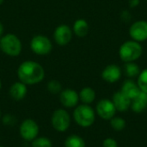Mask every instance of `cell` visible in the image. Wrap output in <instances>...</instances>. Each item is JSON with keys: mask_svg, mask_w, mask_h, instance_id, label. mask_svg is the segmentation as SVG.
Instances as JSON below:
<instances>
[{"mask_svg": "<svg viewBox=\"0 0 147 147\" xmlns=\"http://www.w3.org/2000/svg\"><path fill=\"white\" fill-rule=\"evenodd\" d=\"M51 123L57 132H65L71 125V116L65 109H56L52 115Z\"/></svg>", "mask_w": 147, "mask_h": 147, "instance_id": "5", "label": "cell"}, {"mask_svg": "<svg viewBox=\"0 0 147 147\" xmlns=\"http://www.w3.org/2000/svg\"><path fill=\"white\" fill-rule=\"evenodd\" d=\"M59 101L65 108L71 109L78 105L79 101V95L74 90L65 89L59 93Z\"/></svg>", "mask_w": 147, "mask_h": 147, "instance_id": "10", "label": "cell"}, {"mask_svg": "<svg viewBox=\"0 0 147 147\" xmlns=\"http://www.w3.org/2000/svg\"><path fill=\"white\" fill-rule=\"evenodd\" d=\"M124 71L125 74L130 78H135L140 73V69L139 65L134 62H127L124 65Z\"/></svg>", "mask_w": 147, "mask_h": 147, "instance_id": "20", "label": "cell"}, {"mask_svg": "<svg viewBox=\"0 0 147 147\" xmlns=\"http://www.w3.org/2000/svg\"><path fill=\"white\" fill-rule=\"evenodd\" d=\"M2 121H3V125H5L7 127H11V126H13V125H15L16 123V118L12 115L7 114L3 117Z\"/></svg>", "mask_w": 147, "mask_h": 147, "instance_id": "25", "label": "cell"}, {"mask_svg": "<svg viewBox=\"0 0 147 147\" xmlns=\"http://www.w3.org/2000/svg\"><path fill=\"white\" fill-rule=\"evenodd\" d=\"M19 80L26 85H33L40 83L45 78V71L41 65L33 60L22 62L17 69Z\"/></svg>", "mask_w": 147, "mask_h": 147, "instance_id": "1", "label": "cell"}, {"mask_svg": "<svg viewBox=\"0 0 147 147\" xmlns=\"http://www.w3.org/2000/svg\"><path fill=\"white\" fill-rule=\"evenodd\" d=\"M65 147H85V142L80 136L71 134L65 139Z\"/></svg>", "mask_w": 147, "mask_h": 147, "instance_id": "19", "label": "cell"}, {"mask_svg": "<svg viewBox=\"0 0 147 147\" xmlns=\"http://www.w3.org/2000/svg\"><path fill=\"white\" fill-rule=\"evenodd\" d=\"M143 53V48L140 42L134 40L125 41L119 49V55L124 62H134L139 59Z\"/></svg>", "mask_w": 147, "mask_h": 147, "instance_id": "2", "label": "cell"}, {"mask_svg": "<svg viewBox=\"0 0 147 147\" xmlns=\"http://www.w3.org/2000/svg\"><path fill=\"white\" fill-rule=\"evenodd\" d=\"M2 89V82H1V79H0V90Z\"/></svg>", "mask_w": 147, "mask_h": 147, "instance_id": "29", "label": "cell"}, {"mask_svg": "<svg viewBox=\"0 0 147 147\" xmlns=\"http://www.w3.org/2000/svg\"><path fill=\"white\" fill-rule=\"evenodd\" d=\"M0 147H4V146H0Z\"/></svg>", "mask_w": 147, "mask_h": 147, "instance_id": "32", "label": "cell"}, {"mask_svg": "<svg viewBox=\"0 0 147 147\" xmlns=\"http://www.w3.org/2000/svg\"><path fill=\"white\" fill-rule=\"evenodd\" d=\"M47 90L52 94H59L62 91V85L57 80H51L47 85Z\"/></svg>", "mask_w": 147, "mask_h": 147, "instance_id": "23", "label": "cell"}, {"mask_svg": "<svg viewBox=\"0 0 147 147\" xmlns=\"http://www.w3.org/2000/svg\"><path fill=\"white\" fill-rule=\"evenodd\" d=\"M73 32L78 37H84L89 32V24L84 19H78L73 24Z\"/></svg>", "mask_w": 147, "mask_h": 147, "instance_id": "17", "label": "cell"}, {"mask_svg": "<svg viewBox=\"0 0 147 147\" xmlns=\"http://www.w3.org/2000/svg\"><path fill=\"white\" fill-rule=\"evenodd\" d=\"M19 133L21 137L28 142H32L36 139L40 133V127L38 123L30 118L25 119L20 125Z\"/></svg>", "mask_w": 147, "mask_h": 147, "instance_id": "6", "label": "cell"}, {"mask_svg": "<svg viewBox=\"0 0 147 147\" xmlns=\"http://www.w3.org/2000/svg\"><path fill=\"white\" fill-rule=\"evenodd\" d=\"M103 147H117V143L114 139H106L102 144Z\"/></svg>", "mask_w": 147, "mask_h": 147, "instance_id": "26", "label": "cell"}, {"mask_svg": "<svg viewBox=\"0 0 147 147\" xmlns=\"http://www.w3.org/2000/svg\"><path fill=\"white\" fill-rule=\"evenodd\" d=\"M79 100H81L84 104H90L96 99V92L90 87H85L79 92Z\"/></svg>", "mask_w": 147, "mask_h": 147, "instance_id": "18", "label": "cell"}, {"mask_svg": "<svg viewBox=\"0 0 147 147\" xmlns=\"http://www.w3.org/2000/svg\"><path fill=\"white\" fill-rule=\"evenodd\" d=\"M116 109L112 101L102 99L96 104V113L103 120H111L115 115Z\"/></svg>", "mask_w": 147, "mask_h": 147, "instance_id": "9", "label": "cell"}, {"mask_svg": "<svg viewBox=\"0 0 147 147\" xmlns=\"http://www.w3.org/2000/svg\"><path fill=\"white\" fill-rule=\"evenodd\" d=\"M128 3H129V5H130L131 8H135L140 4V0H129Z\"/></svg>", "mask_w": 147, "mask_h": 147, "instance_id": "27", "label": "cell"}, {"mask_svg": "<svg viewBox=\"0 0 147 147\" xmlns=\"http://www.w3.org/2000/svg\"><path fill=\"white\" fill-rule=\"evenodd\" d=\"M3 1H4V0H0V5L3 3Z\"/></svg>", "mask_w": 147, "mask_h": 147, "instance_id": "30", "label": "cell"}, {"mask_svg": "<svg viewBox=\"0 0 147 147\" xmlns=\"http://www.w3.org/2000/svg\"><path fill=\"white\" fill-rule=\"evenodd\" d=\"M131 107L133 111L135 113L144 111L147 108V93L140 90V92L134 99H132Z\"/></svg>", "mask_w": 147, "mask_h": 147, "instance_id": "15", "label": "cell"}, {"mask_svg": "<svg viewBox=\"0 0 147 147\" xmlns=\"http://www.w3.org/2000/svg\"><path fill=\"white\" fill-rule=\"evenodd\" d=\"M110 124H111V127L116 131H121L126 127L125 120L121 117H115V118L113 117L110 121Z\"/></svg>", "mask_w": 147, "mask_h": 147, "instance_id": "24", "label": "cell"}, {"mask_svg": "<svg viewBox=\"0 0 147 147\" xmlns=\"http://www.w3.org/2000/svg\"><path fill=\"white\" fill-rule=\"evenodd\" d=\"M112 102L116 110L124 112V111H127L131 106L132 100L128 96H127L124 93H122L121 90V91H117L116 93H115V95L113 96Z\"/></svg>", "mask_w": 147, "mask_h": 147, "instance_id": "13", "label": "cell"}, {"mask_svg": "<svg viewBox=\"0 0 147 147\" xmlns=\"http://www.w3.org/2000/svg\"><path fill=\"white\" fill-rule=\"evenodd\" d=\"M73 119L78 126L89 127L95 121V111L89 104L79 105L73 111Z\"/></svg>", "mask_w": 147, "mask_h": 147, "instance_id": "3", "label": "cell"}, {"mask_svg": "<svg viewBox=\"0 0 147 147\" xmlns=\"http://www.w3.org/2000/svg\"><path fill=\"white\" fill-rule=\"evenodd\" d=\"M0 118H1V110H0Z\"/></svg>", "mask_w": 147, "mask_h": 147, "instance_id": "31", "label": "cell"}, {"mask_svg": "<svg viewBox=\"0 0 147 147\" xmlns=\"http://www.w3.org/2000/svg\"><path fill=\"white\" fill-rule=\"evenodd\" d=\"M54 40L57 44L60 46L67 45L72 37V30L68 25L62 24L56 28L53 34Z\"/></svg>", "mask_w": 147, "mask_h": 147, "instance_id": "11", "label": "cell"}, {"mask_svg": "<svg viewBox=\"0 0 147 147\" xmlns=\"http://www.w3.org/2000/svg\"><path fill=\"white\" fill-rule=\"evenodd\" d=\"M22 42L14 34H7L0 38V48L7 55L16 57L22 52Z\"/></svg>", "mask_w": 147, "mask_h": 147, "instance_id": "4", "label": "cell"}, {"mask_svg": "<svg viewBox=\"0 0 147 147\" xmlns=\"http://www.w3.org/2000/svg\"><path fill=\"white\" fill-rule=\"evenodd\" d=\"M30 47L31 50L37 55H47L52 51L53 44L47 36L38 34L31 40Z\"/></svg>", "mask_w": 147, "mask_h": 147, "instance_id": "7", "label": "cell"}, {"mask_svg": "<svg viewBox=\"0 0 147 147\" xmlns=\"http://www.w3.org/2000/svg\"><path fill=\"white\" fill-rule=\"evenodd\" d=\"M31 147H53V142L47 137H37L31 142Z\"/></svg>", "mask_w": 147, "mask_h": 147, "instance_id": "21", "label": "cell"}, {"mask_svg": "<svg viewBox=\"0 0 147 147\" xmlns=\"http://www.w3.org/2000/svg\"><path fill=\"white\" fill-rule=\"evenodd\" d=\"M3 25L0 22V38L3 36Z\"/></svg>", "mask_w": 147, "mask_h": 147, "instance_id": "28", "label": "cell"}, {"mask_svg": "<svg viewBox=\"0 0 147 147\" xmlns=\"http://www.w3.org/2000/svg\"><path fill=\"white\" fill-rule=\"evenodd\" d=\"M121 70L120 66L114 64L107 65L102 72V78H103V80L110 84L117 82L121 78Z\"/></svg>", "mask_w": 147, "mask_h": 147, "instance_id": "12", "label": "cell"}, {"mask_svg": "<svg viewBox=\"0 0 147 147\" xmlns=\"http://www.w3.org/2000/svg\"><path fill=\"white\" fill-rule=\"evenodd\" d=\"M121 92L132 100L140 92V89L138 86V84H136L134 80L127 79L122 84Z\"/></svg>", "mask_w": 147, "mask_h": 147, "instance_id": "16", "label": "cell"}, {"mask_svg": "<svg viewBox=\"0 0 147 147\" xmlns=\"http://www.w3.org/2000/svg\"><path fill=\"white\" fill-rule=\"evenodd\" d=\"M129 34L131 38L138 42H142L147 40V22L145 20H140L134 22L130 28Z\"/></svg>", "mask_w": 147, "mask_h": 147, "instance_id": "8", "label": "cell"}, {"mask_svg": "<svg viewBox=\"0 0 147 147\" xmlns=\"http://www.w3.org/2000/svg\"><path fill=\"white\" fill-rule=\"evenodd\" d=\"M137 84L141 91L147 93V68L140 71V75L138 76Z\"/></svg>", "mask_w": 147, "mask_h": 147, "instance_id": "22", "label": "cell"}, {"mask_svg": "<svg viewBox=\"0 0 147 147\" xmlns=\"http://www.w3.org/2000/svg\"><path fill=\"white\" fill-rule=\"evenodd\" d=\"M28 93L27 85L21 81L14 83L9 88V96L15 101H22Z\"/></svg>", "mask_w": 147, "mask_h": 147, "instance_id": "14", "label": "cell"}]
</instances>
